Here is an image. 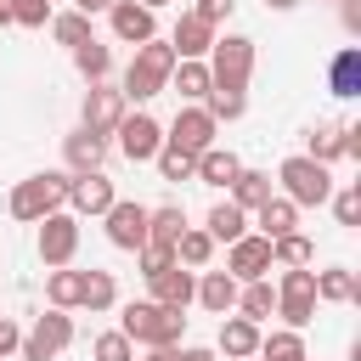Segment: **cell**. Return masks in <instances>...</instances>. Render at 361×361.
Returning <instances> with one entry per match:
<instances>
[{"label": "cell", "instance_id": "obj_53", "mask_svg": "<svg viewBox=\"0 0 361 361\" xmlns=\"http://www.w3.org/2000/svg\"><path fill=\"white\" fill-rule=\"evenodd\" d=\"M135 6H147V11H164V6H169V0H135Z\"/></svg>", "mask_w": 361, "mask_h": 361}, {"label": "cell", "instance_id": "obj_14", "mask_svg": "<svg viewBox=\"0 0 361 361\" xmlns=\"http://www.w3.org/2000/svg\"><path fill=\"white\" fill-rule=\"evenodd\" d=\"M113 203H118V192H113V180H107L102 169L68 180V214H107Z\"/></svg>", "mask_w": 361, "mask_h": 361}, {"label": "cell", "instance_id": "obj_11", "mask_svg": "<svg viewBox=\"0 0 361 361\" xmlns=\"http://www.w3.org/2000/svg\"><path fill=\"white\" fill-rule=\"evenodd\" d=\"M214 130H220V124H214L203 107H180V113H175V124L164 130V147L192 152V158H197V152H209V147H214Z\"/></svg>", "mask_w": 361, "mask_h": 361}, {"label": "cell", "instance_id": "obj_22", "mask_svg": "<svg viewBox=\"0 0 361 361\" xmlns=\"http://www.w3.org/2000/svg\"><path fill=\"white\" fill-rule=\"evenodd\" d=\"M169 90L186 102V107H203L209 102V62H175V73H169Z\"/></svg>", "mask_w": 361, "mask_h": 361}, {"label": "cell", "instance_id": "obj_16", "mask_svg": "<svg viewBox=\"0 0 361 361\" xmlns=\"http://www.w3.org/2000/svg\"><path fill=\"white\" fill-rule=\"evenodd\" d=\"M214 34H220V28H209L203 17L180 11L175 34H169V51H175V62H203V56H209V45H214Z\"/></svg>", "mask_w": 361, "mask_h": 361}, {"label": "cell", "instance_id": "obj_44", "mask_svg": "<svg viewBox=\"0 0 361 361\" xmlns=\"http://www.w3.org/2000/svg\"><path fill=\"white\" fill-rule=\"evenodd\" d=\"M135 265H141V276H158V271H169V265H175V248L147 243V248H135Z\"/></svg>", "mask_w": 361, "mask_h": 361}, {"label": "cell", "instance_id": "obj_27", "mask_svg": "<svg viewBox=\"0 0 361 361\" xmlns=\"http://www.w3.org/2000/svg\"><path fill=\"white\" fill-rule=\"evenodd\" d=\"M180 231H186V209H180V203H158V209H147V243L175 248Z\"/></svg>", "mask_w": 361, "mask_h": 361}, {"label": "cell", "instance_id": "obj_12", "mask_svg": "<svg viewBox=\"0 0 361 361\" xmlns=\"http://www.w3.org/2000/svg\"><path fill=\"white\" fill-rule=\"evenodd\" d=\"M102 226H107V243H113V248H124V254L147 248V203H130V197H118V203L102 214Z\"/></svg>", "mask_w": 361, "mask_h": 361}, {"label": "cell", "instance_id": "obj_15", "mask_svg": "<svg viewBox=\"0 0 361 361\" xmlns=\"http://www.w3.org/2000/svg\"><path fill=\"white\" fill-rule=\"evenodd\" d=\"M147 288H152V305H164V310H175V316H186L192 299H197V276H192L186 265H169V271L147 276Z\"/></svg>", "mask_w": 361, "mask_h": 361}, {"label": "cell", "instance_id": "obj_29", "mask_svg": "<svg viewBox=\"0 0 361 361\" xmlns=\"http://www.w3.org/2000/svg\"><path fill=\"white\" fill-rule=\"evenodd\" d=\"M231 316H248V322H265V316H276V288H271V276H259V282H243L237 288V310Z\"/></svg>", "mask_w": 361, "mask_h": 361}, {"label": "cell", "instance_id": "obj_19", "mask_svg": "<svg viewBox=\"0 0 361 361\" xmlns=\"http://www.w3.org/2000/svg\"><path fill=\"white\" fill-rule=\"evenodd\" d=\"M254 220H259V237L265 243H276V237H288V231H299V209L282 197V192H271L259 209H254Z\"/></svg>", "mask_w": 361, "mask_h": 361}, {"label": "cell", "instance_id": "obj_50", "mask_svg": "<svg viewBox=\"0 0 361 361\" xmlns=\"http://www.w3.org/2000/svg\"><path fill=\"white\" fill-rule=\"evenodd\" d=\"M73 11H85V17H96V11H113V0H73Z\"/></svg>", "mask_w": 361, "mask_h": 361}, {"label": "cell", "instance_id": "obj_52", "mask_svg": "<svg viewBox=\"0 0 361 361\" xmlns=\"http://www.w3.org/2000/svg\"><path fill=\"white\" fill-rule=\"evenodd\" d=\"M0 28H11V0H0Z\"/></svg>", "mask_w": 361, "mask_h": 361}, {"label": "cell", "instance_id": "obj_6", "mask_svg": "<svg viewBox=\"0 0 361 361\" xmlns=\"http://www.w3.org/2000/svg\"><path fill=\"white\" fill-rule=\"evenodd\" d=\"M68 344H73V316H68V310H45V316L23 333V350H17V355H23V361H56Z\"/></svg>", "mask_w": 361, "mask_h": 361}, {"label": "cell", "instance_id": "obj_38", "mask_svg": "<svg viewBox=\"0 0 361 361\" xmlns=\"http://www.w3.org/2000/svg\"><path fill=\"white\" fill-rule=\"evenodd\" d=\"M90 361H135V344H130L118 327H107V333L90 338Z\"/></svg>", "mask_w": 361, "mask_h": 361}, {"label": "cell", "instance_id": "obj_18", "mask_svg": "<svg viewBox=\"0 0 361 361\" xmlns=\"http://www.w3.org/2000/svg\"><path fill=\"white\" fill-rule=\"evenodd\" d=\"M254 350H259V322H248V316H220V350H214V355H226V361H254Z\"/></svg>", "mask_w": 361, "mask_h": 361}, {"label": "cell", "instance_id": "obj_46", "mask_svg": "<svg viewBox=\"0 0 361 361\" xmlns=\"http://www.w3.org/2000/svg\"><path fill=\"white\" fill-rule=\"evenodd\" d=\"M17 350H23V327H17L11 316H0V361H6V355H17Z\"/></svg>", "mask_w": 361, "mask_h": 361}, {"label": "cell", "instance_id": "obj_39", "mask_svg": "<svg viewBox=\"0 0 361 361\" xmlns=\"http://www.w3.org/2000/svg\"><path fill=\"white\" fill-rule=\"evenodd\" d=\"M152 164H158V175H164V180H175V186L197 175V158H192V152H175V147H158V158H152Z\"/></svg>", "mask_w": 361, "mask_h": 361}, {"label": "cell", "instance_id": "obj_20", "mask_svg": "<svg viewBox=\"0 0 361 361\" xmlns=\"http://www.w3.org/2000/svg\"><path fill=\"white\" fill-rule=\"evenodd\" d=\"M316 305H361V282H355V271H344V265L316 271Z\"/></svg>", "mask_w": 361, "mask_h": 361}, {"label": "cell", "instance_id": "obj_2", "mask_svg": "<svg viewBox=\"0 0 361 361\" xmlns=\"http://www.w3.org/2000/svg\"><path fill=\"white\" fill-rule=\"evenodd\" d=\"M169 73H175V51H169V39H147V45H135V56H130L118 90H124V102H152V96L169 90Z\"/></svg>", "mask_w": 361, "mask_h": 361}, {"label": "cell", "instance_id": "obj_34", "mask_svg": "<svg viewBox=\"0 0 361 361\" xmlns=\"http://www.w3.org/2000/svg\"><path fill=\"white\" fill-rule=\"evenodd\" d=\"M310 259H316V243L305 231H288V237L271 243V271H293V265H310Z\"/></svg>", "mask_w": 361, "mask_h": 361}, {"label": "cell", "instance_id": "obj_42", "mask_svg": "<svg viewBox=\"0 0 361 361\" xmlns=\"http://www.w3.org/2000/svg\"><path fill=\"white\" fill-rule=\"evenodd\" d=\"M276 316H282V327L305 333V327L316 322V299H276Z\"/></svg>", "mask_w": 361, "mask_h": 361}, {"label": "cell", "instance_id": "obj_1", "mask_svg": "<svg viewBox=\"0 0 361 361\" xmlns=\"http://www.w3.org/2000/svg\"><path fill=\"white\" fill-rule=\"evenodd\" d=\"M68 169H39V175H28V180H17L11 186V197H6V214L11 220H23V226H39L45 214H56V209H68Z\"/></svg>", "mask_w": 361, "mask_h": 361}, {"label": "cell", "instance_id": "obj_4", "mask_svg": "<svg viewBox=\"0 0 361 361\" xmlns=\"http://www.w3.org/2000/svg\"><path fill=\"white\" fill-rule=\"evenodd\" d=\"M203 62H209V85L214 90H243L248 96V79H254V39L248 34H214Z\"/></svg>", "mask_w": 361, "mask_h": 361}, {"label": "cell", "instance_id": "obj_21", "mask_svg": "<svg viewBox=\"0 0 361 361\" xmlns=\"http://www.w3.org/2000/svg\"><path fill=\"white\" fill-rule=\"evenodd\" d=\"M192 305H203L209 316H231L237 310V282L226 276V271H203L197 276V299Z\"/></svg>", "mask_w": 361, "mask_h": 361}, {"label": "cell", "instance_id": "obj_3", "mask_svg": "<svg viewBox=\"0 0 361 361\" xmlns=\"http://www.w3.org/2000/svg\"><path fill=\"white\" fill-rule=\"evenodd\" d=\"M118 333L130 344H147V350H175L180 333H186V316H175V310H164L152 299H135V305L118 310Z\"/></svg>", "mask_w": 361, "mask_h": 361}, {"label": "cell", "instance_id": "obj_49", "mask_svg": "<svg viewBox=\"0 0 361 361\" xmlns=\"http://www.w3.org/2000/svg\"><path fill=\"white\" fill-rule=\"evenodd\" d=\"M344 28L361 34V0H344Z\"/></svg>", "mask_w": 361, "mask_h": 361}, {"label": "cell", "instance_id": "obj_13", "mask_svg": "<svg viewBox=\"0 0 361 361\" xmlns=\"http://www.w3.org/2000/svg\"><path fill=\"white\" fill-rule=\"evenodd\" d=\"M107 23H113V39H118V45H147V39H158V11H147V6H135V0H113Z\"/></svg>", "mask_w": 361, "mask_h": 361}, {"label": "cell", "instance_id": "obj_5", "mask_svg": "<svg viewBox=\"0 0 361 361\" xmlns=\"http://www.w3.org/2000/svg\"><path fill=\"white\" fill-rule=\"evenodd\" d=\"M276 180H282V197H288L293 209H322V203L333 197V169H327V164H316V158H305V152L282 158Z\"/></svg>", "mask_w": 361, "mask_h": 361}, {"label": "cell", "instance_id": "obj_23", "mask_svg": "<svg viewBox=\"0 0 361 361\" xmlns=\"http://www.w3.org/2000/svg\"><path fill=\"white\" fill-rule=\"evenodd\" d=\"M327 90L333 96H361V45H344L338 56H333V68H327Z\"/></svg>", "mask_w": 361, "mask_h": 361}, {"label": "cell", "instance_id": "obj_54", "mask_svg": "<svg viewBox=\"0 0 361 361\" xmlns=\"http://www.w3.org/2000/svg\"><path fill=\"white\" fill-rule=\"evenodd\" d=\"M147 361H169V350H152V355H147Z\"/></svg>", "mask_w": 361, "mask_h": 361}, {"label": "cell", "instance_id": "obj_48", "mask_svg": "<svg viewBox=\"0 0 361 361\" xmlns=\"http://www.w3.org/2000/svg\"><path fill=\"white\" fill-rule=\"evenodd\" d=\"M344 158H361V124H344Z\"/></svg>", "mask_w": 361, "mask_h": 361}, {"label": "cell", "instance_id": "obj_8", "mask_svg": "<svg viewBox=\"0 0 361 361\" xmlns=\"http://www.w3.org/2000/svg\"><path fill=\"white\" fill-rule=\"evenodd\" d=\"M113 135H118V152H124L130 164H152L158 147H164V124H158L152 113H124Z\"/></svg>", "mask_w": 361, "mask_h": 361}, {"label": "cell", "instance_id": "obj_36", "mask_svg": "<svg viewBox=\"0 0 361 361\" xmlns=\"http://www.w3.org/2000/svg\"><path fill=\"white\" fill-rule=\"evenodd\" d=\"M51 39L68 45V51L85 45V39H90V17H85V11H62V17H51Z\"/></svg>", "mask_w": 361, "mask_h": 361}, {"label": "cell", "instance_id": "obj_28", "mask_svg": "<svg viewBox=\"0 0 361 361\" xmlns=\"http://www.w3.org/2000/svg\"><path fill=\"white\" fill-rule=\"evenodd\" d=\"M209 259H214V237H209L203 226H186V231L175 237V265H186V271H209Z\"/></svg>", "mask_w": 361, "mask_h": 361}, {"label": "cell", "instance_id": "obj_7", "mask_svg": "<svg viewBox=\"0 0 361 361\" xmlns=\"http://www.w3.org/2000/svg\"><path fill=\"white\" fill-rule=\"evenodd\" d=\"M124 113H130V102H124V90H118V85H90V90H85V107H79V124H85L90 135H102V141H107V135L118 130V118H124Z\"/></svg>", "mask_w": 361, "mask_h": 361}, {"label": "cell", "instance_id": "obj_43", "mask_svg": "<svg viewBox=\"0 0 361 361\" xmlns=\"http://www.w3.org/2000/svg\"><path fill=\"white\" fill-rule=\"evenodd\" d=\"M51 23V0H11V28H45Z\"/></svg>", "mask_w": 361, "mask_h": 361}, {"label": "cell", "instance_id": "obj_35", "mask_svg": "<svg viewBox=\"0 0 361 361\" xmlns=\"http://www.w3.org/2000/svg\"><path fill=\"white\" fill-rule=\"evenodd\" d=\"M203 231H209L214 243H237V237L248 231V214H243L237 203H214V209H209V220H203Z\"/></svg>", "mask_w": 361, "mask_h": 361}, {"label": "cell", "instance_id": "obj_10", "mask_svg": "<svg viewBox=\"0 0 361 361\" xmlns=\"http://www.w3.org/2000/svg\"><path fill=\"white\" fill-rule=\"evenodd\" d=\"M226 276H231L237 288L271 276V243H265L259 231H243L237 243H226Z\"/></svg>", "mask_w": 361, "mask_h": 361}, {"label": "cell", "instance_id": "obj_26", "mask_svg": "<svg viewBox=\"0 0 361 361\" xmlns=\"http://www.w3.org/2000/svg\"><path fill=\"white\" fill-rule=\"evenodd\" d=\"M226 192H231L226 203H237L243 214H254V209L271 197V175H265V169H237V180H231Z\"/></svg>", "mask_w": 361, "mask_h": 361}, {"label": "cell", "instance_id": "obj_32", "mask_svg": "<svg viewBox=\"0 0 361 361\" xmlns=\"http://www.w3.org/2000/svg\"><path fill=\"white\" fill-rule=\"evenodd\" d=\"M113 305H118V282H113V271H85V288H79V310L102 316V310H113Z\"/></svg>", "mask_w": 361, "mask_h": 361}, {"label": "cell", "instance_id": "obj_25", "mask_svg": "<svg viewBox=\"0 0 361 361\" xmlns=\"http://www.w3.org/2000/svg\"><path fill=\"white\" fill-rule=\"evenodd\" d=\"M237 169H243V158H237L231 147H209V152H197V175H192V180H203V186H231Z\"/></svg>", "mask_w": 361, "mask_h": 361}, {"label": "cell", "instance_id": "obj_40", "mask_svg": "<svg viewBox=\"0 0 361 361\" xmlns=\"http://www.w3.org/2000/svg\"><path fill=\"white\" fill-rule=\"evenodd\" d=\"M333 214H338V226H361V180H350V186H333Z\"/></svg>", "mask_w": 361, "mask_h": 361}, {"label": "cell", "instance_id": "obj_41", "mask_svg": "<svg viewBox=\"0 0 361 361\" xmlns=\"http://www.w3.org/2000/svg\"><path fill=\"white\" fill-rule=\"evenodd\" d=\"M276 299H316V271H310V265H293V271H282V282H276Z\"/></svg>", "mask_w": 361, "mask_h": 361}, {"label": "cell", "instance_id": "obj_17", "mask_svg": "<svg viewBox=\"0 0 361 361\" xmlns=\"http://www.w3.org/2000/svg\"><path fill=\"white\" fill-rule=\"evenodd\" d=\"M62 158H68V175H90V169H102V164H107V141H102V135H90V130L79 124L73 135H62Z\"/></svg>", "mask_w": 361, "mask_h": 361}, {"label": "cell", "instance_id": "obj_24", "mask_svg": "<svg viewBox=\"0 0 361 361\" xmlns=\"http://www.w3.org/2000/svg\"><path fill=\"white\" fill-rule=\"evenodd\" d=\"M305 158H316V164L333 169V164L344 158V124H327V118L310 124V130H305Z\"/></svg>", "mask_w": 361, "mask_h": 361}, {"label": "cell", "instance_id": "obj_51", "mask_svg": "<svg viewBox=\"0 0 361 361\" xmlns=\"http://www.w3.org/2000/svg\"><path fill=\"white\" fill-rule=\"evenodd\" d=\"M265 6H271V11H293L299 0H265Z\"/></svg>", "mask_w": 361, "mask_h": 361}, {"label": "cell", "instance_id": "obj_31", "mask_svg": "<svg viewBox=\"0 0 361 361\" xmlns=\"http://www.w3.org/2000/svg\"><path fill=\"white\" fill-rule=\"evenodd\" d=\"M79 288H85V271L56 265V271L45 276V299H51V310H79Z\"/></svg>", "mask_w": 361, "mask_h": 361}, {"label": "cell", "instance_id": "obj_37", "mask_svg": "<svg viewBox=\"0 0 361 361\" xmlns=\"http://www.w3.org/2000/svg\"><path fill=\"white\" fill-rule=\"evenodd\" d=\"M203 113H209L214 124H231V118H243V113H248V96H243V90H209Z\"/></svg>", "mask_w": 361, "mask_h": 361}, {"label": "cell", "instance_id": "obj_47", "mask_svg": "<svg viewBox=\"0 0 361 361\" xmlns=\"http://www.w3.org/2000/svg\"><path fill=\"white\" fill-rule=\"evenodd\" d=\"M169 361H220V355H214L209 344H175V350H169Z\"/></svg>", "mask_w": 361, "mask_h": 361}, {"label": "cell", "instance_id": "obj_45", "mask_svg": "<svg viewBox=\"0 0 361 361\" xmlns=\"http://www.w3.org/2000/svg\"><path fill=\"white\" fill-rule=\"evenodd\" d=\"M231 6H237V0H197V6H192V17H203L209 28H220V23L231 17Z\"/></svg>", "mask_w": 361, "mask_h": 361}, {"label": "cell", "instance_id": "obj_33", "mask_svg": "<svg viewBox=\"0 0 361 361\" xmlns=\"http://www.w3.org/2000/svg\"><path fill=\"white\" fill-rule=\"evenodd\" d=\"M254 361H310V355H305V338L293 327H276V333H259Z\"/></svg>", "mask_w": 361, "mask_h": 361}, {"label": "cell", "instance_id": "obj_30", "mask_svg": "<svg viewBox=\"0 0 361 361\" xmlns=\"http://www.w3.org/2000/svg\"><path fill=\"white\" fill-rule=\"evenodd\" d=\"M73 68L85 73V85H107V73H113V51L90 34L85 45H73Z\"/></svg>", "mask_w": 361, "mask_h": 361}, {"label": "cell", "instance_id": "obj_9", "mask_svg": "<svg viewBox=\"0 0 361 361\" xmlns=\"http://www.w3.org/2000/svg\"><path fill=\"white\" fill-rule=\"evenodd\" d=\"M73 254H79V214H68V209L45 214L39 220V259L56 271V265H73Z\"/></svg>", "mask_w": 361, "mask_h": 361}]
</instances>
